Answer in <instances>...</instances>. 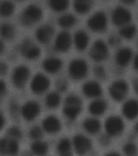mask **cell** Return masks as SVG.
Instances as JSON below:
<instances>
[{
	"instance_id": "obj_12",
	"label": "cell",
	"mask_w": 138,
	"mask_h": 156,
	"mask_svg": "<svg viewBox=\"0 0 138 156\" xmlns=\"http://www.w3.org/2000/svg\"><path fill=\"white\" fill-rule=\"evenodd\" d=\"M31 90L34 94L41 95L48 91L50 87V80L46 75L38 73L33 76L30 83Z\"/></svg>"
},
{
	"instance_id": "obj_29",
	"label": "cell",
	"mask_w": 138,
	"mask_h": 156,
	"mask_svg": "<svg viewBox=\"0 0 138 156\" xmlns=\"http://www.w3.org/2000/svg\"><path fill=\"white\" fill-rule=\"evenodd\" d=\"M16 6L14 2L11 0H3L0 2V16L7 17L11 16L15 12Z\"/></svg>"
},
{
	"instance_id": "obj_27",
	"label": "cell",
	"mask_w": 138,
	"mask_h": 156,
	"mask_svg": "<svg viewBox=\"0 0 138 156\" xmlns=\"http://www.w3.org/2000/svg\"><path fill=\"white\" fill-rule=\"evenodd\" d=\"M31 151L36 156H45L49 151V144L42 140L34 141L31 145Z\"/></svg>"
},
{
	"instance_id": "obj_48",
	"label": "cell",
	"mask_w": 138,
	"mask_h": 156,
	"mask_svg": "<svg viewBox=\"0 0 138 156\" xmlns=\"http://www.w3.org/2000/svg\"><path fill=\"white\" fill-rule=\"evenodd\" d=\"M4 49H5L4 42L2 41V39H0V54H2V52L4 51Z\"/></svg>"
},
{
	"instance_id": "obj_5",
	"label": "cell",
	"mask_w": 138,
	"mask_h": 156,
	"mask_svg": "<svg viewBox=\"0 0 138 156\" xmlns=\"http://www.w3.org/2000/svg\"><path fill=\"white\" fill-rule=\"evenodd\" d=\"M87 27L94 33H103L108 28V17L103 12H96L87 20Z\"/></svg>"
},
{
	"instance_id": "obj_24",
	"label": "cell",
	"mask_w": 138,
	"mask_h": 156,
	"mask_svg": "<svg viewBox=\"0 0 138 156\" xmlns=\"http://www.w3.org/2000/svg\"><path fill=\"white\" fill-rule=\"evenodd\" d=\"M72 141L67 137L61 138L57 145V151L59 156H73Z\"/></svg>"
},
{
	"instance_id": "obj_25",
	"label": "cell",
	"mask_w": 138,
	"mask_h": 156,
	"mask_svg": "<svg viewBox=\"0 0 138 156\" xmlns=\"http://www.w3.org/2000/svg\"><path fill=\"white\" fill-rule=\"evenodd\" d=\"M94 5V0H73V7L78 14L84 15L89 12Z\"/></svg>"
},
{
	"instance_id": "obj_11",
	"label": "cell",
	"mask_w": 138,
	"mask_h": 156,
	"mask_svg": "<svg viewBox=\"0 0 138 156\" xmlns=\"http://www.w3.org/2000/svg\"><path fill=\"white\" fill-rule=\"evenodd\" d=\"M109 49L107 43L102 40H97L92 44L90 50V56L95 62H103L108 58Z\"/></svg>"
},
{
	"instance_id": "obj_8",
	"label": "cell",
	"mask_w": 138,
	"mask_h": 156,
	"mask_svg": "<svg viewBox=\"0 0 138 156\" xmlns=\"http://www.w3.org/2000/svg\"><path fill=\"white\" fill-rule=\"evenodd\" d=\"M19 51L22 55L28 60H36L40 56L41 54L40 47L28 38L24 39L20 43Z\"/></svg>"
},
{
	"instance_id": "obj_26",
	"label": "cell",
	"mask_w": 138,
	"mask_h": 156,
	"mask_svg": "<svg viewBox=\"0 0 138 156\" xmlns=\"http://www.w3.org/2000/svg\"><path fill=\"white\" fill-rule=\"evenodd\" d=\"M82 126L87 133L90 134H96L100 131L101 123L95 117H90L83 121Z\"/></svg>"
},
{
	"instance_id": "obj_23",
	"label": "cell",
	"mask_w": 138,
	"mask_h": 156,
	"mask_svg": "<svg viewBox=\"0 0 138 156\" xmlns=\"http://www.w3.org/2000/svg\"><path fill=\"white\" fill-rule=\"evenodd\" d=\"M108 108V104L102 99H95L89 105V112L95 117L102 116L105 113Z\"/></svg>"
},
{
	"instance_id": "obj_17",
	"label": "cell",
	"mask_w": 138,
	"mask_h": 156,
	"mask_svg": "<svg viewBox=\"0 0 138 156\" xmlns=\"http://www.w3.org/2000/svg\"><path fill=\"white\" fill-rule=\"evenodd\" d=\"M43 130L50 134L58 133L61 129V122L58 117L50 115L45 117L42 121Z\"/></svg>"
},
{
	"instance_id": "obj_36",
	"label": "cell",
	"mask_w": 138,
	"mask_h": 156,
	"mask_svg": "<svg viewBox=\"0 0 138 156\" xmlns=\"http://www.w3.org/2000/svg\"><path fill=\"white\" fill-rule=\"evenodd\" d=\"M43 129L39 127V126H33L29 130V137L34 141H37V140H41V137H43Z\"/></svg>"
},
{
	"instance_id": "obj_41",
	"label": "cell",
	"mask_w": 138,
	"mask_h": 156,
	"mask_svg": "<svg viewBox=\"0 0 138 156\" xmlns=\"http://www.w3.org/2000/svg\"><path fill=\"white\" fill-rule=\"evenodd\" d=\"M8 71V65L4 62H0V75H6Z\"/></svg>"
},
{
	"instance_id": "obj_9",
	"label": "cell",
	"mask_w": 138,
	"mask_h": 156,
	"mask_svg": "<svg viewBox=\"0 0 138 156\" xmlns=\"http://www.w3.org/2000/svg\"><path fill=\"white\" fill-rule=\"evenodd\" d=\"M133 18L131 12L126 7H116L112 12V21L114 25L117 27H123L130 23Z\"/></svg>"
},
{
	"instance_id": "obj_50",
	"label": "cell",
	"mask_w": 138,
	"mask_h": 156,
	"mask_svg": "<svg viewBox=\"0 0 138 156\" xmlns=\"http://www.w3.org/2000/svg\"><path fill=\"white\" fill-rule=\"evenodd\" d=\"M134 129H135V131L138 133V121L135 124V126H134Z\"/></svg>"
},
{
	"instance_id": "obj_49",
	"label": "cell",
	"mask_w": 138,
	"mask_h": 156,
	"mask_svg": "<svg viewBox=\"0 0 138 156\" xmlns=\"http://www.w3.org/2000/svg\"><path fill=\"white\" fill-rule=\"evenodd\" d=\"M104 156H122V155L120 154H119L118 152L112 151V152H109V153H108V154H106Z\"/></svg>"
},
{
	"instance_id": "obj_16",
	"label": "cell",
	"mask_w": 138,
	"mask_h": 156,
	"mask_svg": "<svg viewBox=\"0 0 138 156\" xmlns=\"http://www.w3.org/2000/svg\"><path fill=\"white\" fill-rule=\"evenodd\" d=\"M54 28L50 24H43L36 31V38L41 44H47L51 41L54 36Z\"/></svg>"
},
{
	"instance_id": "obj_13",
	"label": "cell",
	"mask_w": 138,
	"mask_h": 156,
	"mask_svg": "<svg viewBox=\"0 0 138 156\" xmlns=\"http://www.w3.org/2000/svg\"><path fill=\"white\" fill-rule=\"evenodd\" d=\"M19 151L18 141L8 137L0 139V154L3 156H16Z\"/></svg>"
},
{
	"instance_id": "obj_19",
	"label": "cell",
	"mask_w": 138,
	"mask_h": 156,
	"mask_svg": "<svg viewBox=\"0 0 138 156\" xmlns=\"http://www.w3.org/2000/svg\"><path fill=\"white\" fill-rule=\"evenodd\" d=\"M133 59V53L129 47H123L116 54V62L121 67H125L130 64Z\"/></svg>"
},
{
	"instance_id": "obj_38",
	"label": "cell",
	"mask_w": 138,
	"mask_h": 156,
	"mask_svg": "<svg viewBox=\"0 0 138 156\" xmlns=\"http://www.w3.org/2000/svg\"><path fill=\"white\" fill-rule=\"evenodd\" d=\"M20 109H21V107L17 102L14 101L10 104L9 111L12 116H17L18 114H20Z\"/></svg>"
},
{
	"instance_id": "obj_15",
	"label": "cell",
	"mask_w": 138,
	"mask_h": 156,
	"mask_svg": "<svg viewBox=\"0 0 138 156\" xmlns=\"http://www.w3.org/2000/svg\"><path fill=\"white\" fill-rule=\"evenodd\" d=\"M73 43L72 37L67 31L59 33L54 41V49L60 53H66L70 49Z\"/></svg>"
},
{
	"instance_id": "obj_32",
	"label": "cell",
	"mask_w": 138,
	"mask_h": 156,
	"mask_svg": "<svg viewBox=\"0 0 138 156\" xmlns=\"http://www.w3.org/2000/svg\"><path fill=\"white\" fill-rule=\"evenodd\" d=\"M50 9L55 12H63L69 7L70 0H48Z\"/></svg>"
},
{
	"instance_id": "obj_46",
	"label": "cell",
	"mask_w": 138,
	"mask_h": 156,
	"mask_svg": "<svg viewBox=\"0 0 138 156\" xmlns=\"http://www.w3.org/2000/svg\"><path fill=\"white\" fill-rule=\"evenodd\" d=\"M121 2H123L124 4L128 5V6H131V5H133L136 3V0H120Z\"/></svg>"
},
{
	"instance_id": "obj_42",
	"label": "cell",
	"mask_w": 138,
	"mask_h": 156,
	"mask_svg": "<svg viewBox=\"0 0 138 156\" xmlns=\"http://www.w3.org/2000/svg\"><path fill=\"white\" fill-rule=\"evenodd\" d=\"M7 92V84L3 80L0 79V98H2Z\"/></svg>"
},
{
	"instance_id": "obj_22",
	"label": "cell",
	"mask_w": 138,
	"mask_h": 156,
	"mask_svg": "<svg viewBox=\"0 0 138 156\" xmlns=\"http://www.w3.org/2000/svg\"><path fill=\"white\" fill-rule=\"evenodd\" d=\"M73 42L75 45V48L79 50V51H83L87 49L90 42V37L85 31L78 30L75 33L74 38H73Z\"/></svg>"
},
{
	"instance_id": "obj_33",
	"label": "cell",
	"mask_w": 138,
	"mask_h": 156,
	"mask_svg": "<svg viewBox=\"0 0 138 156\" xmlns=\"http://www.w3.org/2000/svg\"><path fill=\"white\" fill-rule=\"evenodd\" d=\"M0 35L2 39L12 40L16 35V28L10 23H4L0 26Z\"/></svg>"
},
{
	"instance_id": "obj_43",
	"label": "cell",
	"mask_w": 138,
	"mask_h": 156,
	"mask_svg": "<svg viewBox=\"0 0 138 156\" xmlns=\"http://www.w3.org/2000/svg\"><path fill=\"white\" fill-rule=\"evenodd\" d=\"M110 136H108V134H106L104 136H102L100 138V142L103 145H108L110 142Z\"/></svg>"
},
{
	"instance_id": "obj_10",
	"label": "cell",
	"mask_w": 138,
	"mask_h": 156,
	"mask_svg": "<svg viewBox=\"0 0 138 156\" xmlns=\"http://www.w3.org/2000/svg\"><path fill=\"white\" fill-rule=\"evenodd\" d=\"M73 148L79 155H84L92 149V142L89 137L83 134H76L72 140Z\"/></svg>"
},
{
	"instance_id": "obj_39",
	"label": "cell",
	"mask_w": 138,
	"mask_h": 156,
	"mask_svg": "<svg viewBox=\"0 0 138 156\" xmlns=\"http://www.w3.org/2000/svg\"><path fill=\"white\" fill-rule=\"evenodd\" d=\"M68 83L65 79H59L58 81L57 82L56 87L57 89V91H61V92L66 91L68 88Z\"/></svg>"
},
{
	"instance_id": "obj_45",
	"label": "cell",
	"mask_w": 138,
	"mask_h": 156,
	"mask_svg": "<svg viewBox=\"0 0 138 156\" xmlns=\"http://www.w3.org/2000/svg\"><path fill=\"white\" fill-rule=\"evenodd\" d=\"M133 67L136 70H138V54L136 56L133 57Z\"/></svg>"
},
{
	"instance_id": "obj_31",
	"label": "cell",
	"mask_w": 138,
	"mask_h": 156,
	"mask_svg": "<svg viewBox=\"0 0 138 156\" xmlns=\"http://www.w3.org/2000/svg\"><path fill=\"white\" fill-rule=\"evenodd\" d=\"M76 22H77L76 17L70 13L61 15L57 20V23H58L59 26L63 28H72L73 26L75 25Z\"/></svg>"
},
{
	"instance_id": "obj_14",
	"label": "cell",
	"mask_w": 138,
	"mask_h": 156,
	"mask_svg": "<svg viewBox=\"0 0 138 156\" xmlns=\"http://www.w3.org/2000/svg\"><path fill=\"white\" fill-rule=\"evenodd\" d=\"M40 112V106L36 101L29 100L21 106L20 115L24 120L31 121L35 120Z\"/></svg>"
},
{
	"instance_id": "obj_37",
	"label": "cell",
	"mask_w": 138,
	"mask_h": 156,
	"mask_svg": "<svg viewBox=\"0 0 138 156\" xmlns=\"http://www.w3.org/2000/svg\"><path fill=\"white\" fill-rule=\"evenodd\" d=\"M94 74L96 77L99 79H103L106 77V70L105 68L102 66H96L94 68Z\"/></svg>"
},
{
	"instance_id": "obj_21",
	"label": "cell",
	"mask_w": 138,
	"mask_h": 156,
	"mask_svg": "<svg viewBox=\"0 0 138 156\" xmlns=\"http://www.w3.org/2000/svg\"><path fill=\"white\" fill-rule=\"evenodd\" d=\"M62 61L58 58L49 57L47 58L42 62V68L49 74H57L62 68Z\"/></svg>"
},
{
	"instance_id": "obj_40",
	"label": "cell",
	"mask_w": 138,
	"mask_h": 156,
	"mask_svg": "<svg viewBox=\"0 0 138 156\" xmlns=\"http://www.w3.org/2000/svg\"><path fill=\"white\" fill-rule=\"evenodd\" d=\"M120 43V37L117 36H111L108 38V44L112 46H117Z\"/></svg>"
},
{
	"instance_id": "obj_34",
	"label": "cell",
	"mask_w": 138,
	"mask_h": 156,
	"mask_svg": "<svg viewBox=\"0 0 138 156\" xmlns=\"http://www.w3.org/2000/svg\"><path fill=\"white\" fill-rule=\"evenodd\" d=\"M123 153H124V156H137V147L133 142H127L123 147Z\"/></svg>"
},
{
	"instance_id": "obj_6",
	"label": "cell",
	"mask_w": 138,
	"mask_h": 156,
	"mask_svg": "<svg viewBox=\"0 0 138 156\" xmlns=\"http://www.w3.org/2000/svg\"><path fill=\"white\" fill-rule=\"evenodd\" d=\"M106 134L110 137L120 135L124 129V122L119 116H111L108 117L104 124Z\"/></svg>"
},
{
	"instance_id": "obj_44",
	"label": "cell",
	"mask_w": 138,
	"mask_h": 156,
	"mask_svg": "<svg viewBox=\"0 0 138 156\" xmlns=\"http://www.w3.org/2000/svg\"><path fill=\"white\" fill-rule=\"evenodd\" d=\"M6 124V119H5L4 115L2 112V111H0V130L3 129Z\"/></svg>"
},
{
	"instance_id": "obj_18",
	"label": "cell",
	"mask_w": 138,
	"mask_h": 156,
	"mask_svg": "<svg viewBox=\"0 0 138 156\" xmlns=\"http://www.w3.org/2000/svg\"><path fill=\"white\" fill-rule=\"evenodd\" d=\"M82 92L87 97L98 99L103 93V89L98 82L88 81L82 86Z\"/></svg>"
},
{
	"instance_id": "obj_2",
	"label": "cell",
	"mask_w": 138,
	"mask_h": 156,
	"mask_svg": "<svg viewBox=\"0 0 138 156\" xmlns=\"http://www.w3.org/2000/svg\"><path fill=\"white\" fill-rule=\"evenodd\" d=\"M43 17L41 7L36 4H30L25 7L20 16V21L23 25L32 26L38 23Z\"/></svg>"
},
{
	"instance_id": "obj_51",
	"label": "cell",
	"mask_w": 138,
	"mask_h": 156,
	"mask_svg": "<svg viewBox=\"0 0 138 156\" xmlns=\"http://www.w3.org/2000/svg\"><path fill=\"white\" fill-rule=\"evenodd\" d=\"M19 1H22V0H19Z\"/></svg>"
},
{
	"instance_id": "obj_7",
	"label": "cell",
	"mask_w": 138,
	"mask_h": 156,
	"mask_svg": "<svg viewBox=\"0 0 138 156\" xmlns=\"http://www.w3.org/2000/svg\"><path fill=\"white\" fill-rule=\"evenodd\" d=\"M30 69L25 65H19L15 68L12 75V81L17 88L25 87L30 78Z\"/></svg>"
},
{
	"instance_id": "obj_20",
	"label": "cell",
	"mask_w": 138,
	"mask_h": 156,
	"mask_svg": "<svg viewBox=\"0 0 138 156\" xmlns=\"http://www.w3.org/2000/svg\"><path fill=\"white\" fill-rule=\"evenodd\" d=\"M122 113L129 120H134L138 117V100L131 99L125 101L122 106Z\"/></svg>"
},
{
	"instance_id": "obj_1",
	"label": "cell",
	"mask_w": 138,
	"mask_h": 156,
	"mask_svg": "<svg viewBox=\"0 0 138 156\" xmlns=\"http://www.w3.org/2000/svg\"><path fill=\"white\" fill-rule=\"evenodd\" d=\"M82 109V100L76 95H70L64 101L63 113L70 121H74Z\"/></svg>"
},
{
	"instance_id": "obj_35",
	"label": "cell",
	"mask_w": 138,
	"mask_h": 156,
	"mask_svg": "<svg viewBox=\"0 0 138 156\" xmlns=\"http://www.w3.org/2000/svg\"><path fill=\"white\" fill-rule=\"evenodd\" d=\"M7 137L12 138V139L19 141L23 137V132H22L21 129L19 128V126H11L7 131Z\"/></svg>"
},
{
	"instance_id": "obj_4",
	"label": "cell",
	"mask_w": 138,
	"mask_h": 156,
	"mask_svg": "<svg viewBox=\"0 0 138 156\" xmlns=\"http://www.w3.org/2000/svg\"><path fill=\"white\" fill-rule=\"evenodd\" d=\"M129 91V84L123 79L116 80L109 87V94L111 97L117 102L125 100Z\"/></svg>"
},
{
	"instance_id": "obj_3",
	"label": "cell",
	"mask_w": 138,
	"mask_h": 156,
	"mask_svg": "<svg viewBox=\"0 0 138 156\" xmlns=\"http://www.w3.org/2000/svg\"><path fill=\"white\" fill-rule=\"evenodd\" d=\"M89 66L85 60L81 58L74 59L70 62L68 67L69 75L74 80L84 79L88 74Z\"/></svg>"
},
{
	"instance_id": "obj_47",
	"label": "cell",
	"mask_w": 138,
	"mask_h": 156,
	"mask_svg": "<svg viewBox=\"0 0 138 156\" xmlns=\"http://www.w3.org/2000/svg\"><path fill=\"white\" fill-rule=\"evenodd\" d=\"M133 86L134 91L136 92V95H138V79H136L135 80H134Z\"/></svg>"
},
{
	"instance_id": "obj_28",
	"label": "cell",
	"mask_w": 138,
	"mask_h": 156,
	"mask_svg": "<svg viewBox=\"0 0 138 156\" xmlns=\"http://www.w3.org/2000/svg\"><path fill=\"white\" fill-rule=\"evenodd\" d=\"M136 26L133 23H129L119 28V34L120 37L126 40H131L136 36Z\"/></svg>"
},
{
	"instance_id": "obj_30",
	"label": "cell",
	"mask_w": 138,
	"mask_h": 156,
	"mask_svg": "<svg viewBox=\"0 0 138 156\" xmlns=\"http://www.w3.org/2000/svg\"><path fill=\"white\" fill-rule=\"evenodd\" d=\"M61 98L60 94L57 91H52L45 97V105L50 109H54L60 105Z\"/></svg>"
}]
</instances>
